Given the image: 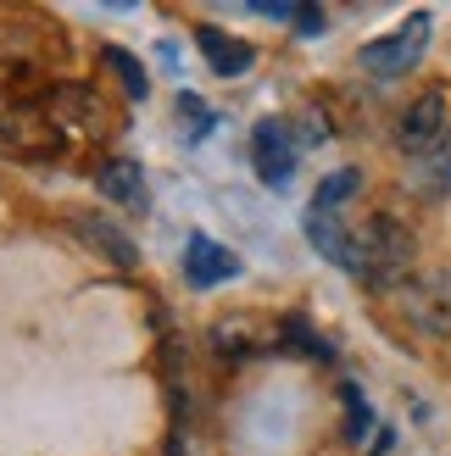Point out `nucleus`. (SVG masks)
I'll return each mask as SVG.
<instances>
[{
  "label": "nucleus",
  "mask_w": 451,
  "mask_h": 456,
  "mask_svg": "<svg viewBox=\"0 0 451 456\" xmlns=\"http://www.w3.org/2000/svg\"><path fill=\"white\" fill-rule=\"evenodd\" d=\"M413 256H418V245L413 234L401 223L390 217H373L363 234H357V279H368V284H396V279H407L413 273Z\"/></svg>",
  "instance_id": "obj_1"
},
{
  "label": "nucleus",
  "mask_w": 451,
  "mask_h": 456,
  "mask_svg": "<svg viewBox=\"0 0 451 456\" xmlns=\"http://www.w3.org/2000/svg\"><path fill=\"white\" fill-rule=\"evenodd\" d=\"M430 28H435V17L430 12H413L396 34L363 45V56H357V61H363L368 73H379V78H401V73H413V67H418L423 45H430Z\"/></svg>",
  "instance_id": "obj_2"
},
{
  "label": "nucleus",
  "mask_w": 451,
  "mask_h": 456,
  "mask_svg": "<svg viewBox=\"0 0 451 456\" xmlns=\"http://www.w3.org/2000/svg\"><path fill=\"white\" fill-rule=\"evenodd\" d=\"M451 134V106L440 89H430V95H418L407 111H401V123H396V145L407 151V156H430L440 140Z\"/></svg>",
  "instance_id": "obj_3"
},
{
  "label": "nucleus",
  "mask_w": 451,
  "mask_h": 456,
  "mask_svg": "<svg viewBox=\"0 0 451 456\" xmlns=\"http://www.w3.org/2000/svg\"><path fill=\"white\" fill-rule=\"evenodd\" d=\"M296 134H290L284 123H257L251 128V162H257V178L267 190H290V178H296Z\"/></svg>",
  "instance_id": "obj_4"
},
{
  "label": "nucleus",
  "mask_w": 451,
  "mask_h": 456,
  "mask_svg": "<svg viewBox=\"0 0 451 456\" xmlns=\"http://www.w3.org/2000/svg\"><path fill=\"white\" fill-rule=\"evenodd\" d=\"M401 312L413 317V323L435 329V334H451V279L446 273H430V279H418L401 289Z\"/></svg>",
  "instance_id": "obj_5"
},
{
  "label": "nucleus",
  "mask_w": 451,
  "mask_h": 456,
  "mask_svg": "<svg viewBox=\"0 0 451 456\" xmlns=\"http://www.w3.org/2000/svg\"><path fill=\"white\" fill-rule=\"evenodd\" d=\"M184 279H190L195 289L229 284V279H240V256H234L229 245H217V240H207V234H195V240L184 245Z\"/></svg>",
  "instance_id": "obj_6"
},
{
  "label": "nucleus",
  "mask_w": 451,
  "mask_h": 456,
  "mask_svg": "<svg viewBox=\"0 0 451 456\" xmlns=\"http://www.w3.org/2000/svg\"><path fill=\"white\" fill-rule=\"evenodd\" d=\"M301 223H307V240H312V250H318L324 262H334L340 273H351V279L363 273V267H357V234H346V223L334 217V212H312L307 207Z\"/></svg>",
  "instance_id": "obj_7"
},
{
  "label": "nucleus",
  "mask_w": 451,
  "mask_h": 456,
  "mask_svg": "<svg viewBox=\"0 0 451 456\" xmlns=\"http://www.w3.org/2000/svg\"><path fill=\"white\" fill-rule=\"evenodd\" d=\"M195 51L207 56V67L217 78H240L245 67H251V45H240L234 34H223V28H195Z\"/></svg>",
  "instance_id": "obj_8"
},
{
  "label": "nucleus",
  "mask_w": 451,
  "mask_h": 456,
  "mask_svg": "<svg viewBox=\"0 0 451 456\" xmlns=\"http://www.w3.org/2000/svg\"><path fill=\"white\" fill-rule=\"evenodd\" d=\"M73 228L101 250V256L118 262V267H134V262H140V245H134L118 223H106V217H95V212H73Z\"/></svg>",
  "instance_id": "obj_9"
},
{
  "label": "nucleus",
  "mask_w": 451,
  "mask_h": 456,
  "mask_svg": "<svg viewBox=\"0 0 451 456\" xmlns=\"http://www.w3.org/2000/svg\"><path fill=\"white\" fill-rule=\"evenodd\" d=\"M95 184H101L106 200H118V207H128V212L145 207V178H140V167H134V162H106L95 173Z\"/></svg>",
  "instance_id": "obj_10"
},
{
  "label": "nucleus",
  "mask_w": 451,
  "mask_h": 456,
  "mask_svg": "<svg viewBox=\"0 0 451 456\" xmlns=\"http://www.w3.org/2000/svg\"><path fill=\"white\" fill-rule=\"evenodd\" d=\"M357 190H363V173H357V167L329 173L324 184H318V195H312V212H334V207H340V200H351Z\"/></svg>",
  "instance_id": "obj_11"
},
{
  "label": "nucleus",
  "mask_w": 451,
  "mask_h": 456,
  "mask_svg": "<svg viewBox=\"0 0 451 456\" xmlns=\"http://www.w3.org/2000/svg\"><path fill=\"white\" fill-rule=\"evenodd\" d=\"M418 184L423 190H451V134H446V140L430 151V156H418Z\"/></svg>",
  "instance_id": "obj_12"
},
{
  "label": "nucleus",
  "mask_w": 451,
  "mask_h": 456,
  "mask_svg": "<svg viewBox=\"0 0 451 456\" xmlns=\"http://www.w3.org/2000/svg\"><path fill=\"white\" fill-rule=\"evenodd\" d=\"M106 67H111V73H118V84H123V95H134V101H140L145 89H151V78H145V67L134 61L128 51H118V45H106Z\"/></svg>",
  "instance_id": "obj_13"
},
{
  "label": "nucleus",
  "mask_w": 451,
  "mask_h": 456,
  "mask_svg": "<svg viewBox=\"0 0 451 456\" xmlns=\"http://www.w3.org/2000/svg\"><path fill=\"white\" fill-rule=\"evenodd\" d=\"M178 118H184L190 128V140H207V134H212V123H217V111L207 106V101H195V95H178Z\"/></svg>",
  "instance_id": "obj_14"
},
{
  "label": "nucleus",
  "mask_w": 451,
  "mask_h": 456,
  "mask_svg": "<svg viewBox=\"0 0 451 456\" xmlns=\"http://www.w3.org/2000/svg\"><path fill=\"white\" fill-rule=\"evenodd\" d=\"M346 435L351 440H363L368 435V428H373V412H368V401H363V390H357V384H346Z\"/></svg>",
  "instance_id": "obj_15"
},
{
  "label": "nucleus",
  "mask_w": 451,
  "mask_h": 456,
  "mask_svg": "<svg viewBox=\"0 0 451 456\" xmlns=\"http://www.w3.org/2000/svg\"><path fill=\"white\" fill-rule=\"evenodd\" d=\"M290 22H296L301 34H324V12L318 6H296V17H290Z\"/></svg>",
  "instance_id": "obj_16"
}]
</instances>
